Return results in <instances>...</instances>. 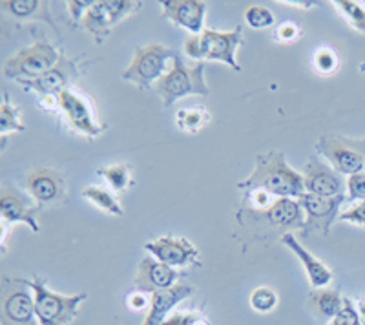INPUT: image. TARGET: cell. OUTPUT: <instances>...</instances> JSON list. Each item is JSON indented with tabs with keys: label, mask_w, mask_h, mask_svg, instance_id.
<instances>
[{
	"label": "cell",
	"mask_w": 365,
	"mask_h": 325,
	"mask_svg": "<svg viewBox=\"0 0 365 325\" xmlns=\"http://www.w3.org/2000/svg\"><path fill=\"white\" fill-rule=\"evenodd\" d=\"M234 220V236L241 242L243 250L252 243L282 239L291 230L305 232V212L299 201L289 197L270 200V194L263 190L247 192Z\"/></svg>",
	"instance_id": "obj_1"
},
{
	"label": "cell",
	"mask_w": 365,
	"mask_h": 325,
	"mask_svg": "<svg viewBox=\"0 0 365 325\" xmlns=\"http://www.w3.org/2000/svg\"><path fill=\"white\" fill-rule=\"evenodd\" d=\"M241 190H263L270 196L299 200L305 194V183L299 172L292 170L285 161V154L270 150L257 154L256 167L247 180L240 181Z\"/></svg>",
	"instance_id": "obj_2"
},
{
	"label": "cell",
	"mask_w": 365,
	"mask_h": 325,
	"mask_svg": "<svg viewBox=\"0 0 365 325\" xmlns=\"http://www.w3.org/2000/svg\"><path fill=\"white\" fill-rule=\"evenodd\" d=\"M155 93L163 100L165 108H170L179 99L188 96L207 97L210 93L207 81H205V63H195L187 66L182 58L175 55L172 58V66L165 76L154 84Z\"/></svg>",
	"instance_id": "obj_3"
},
{
	"label": "cell",
	"mask_w": 365,
	"mask_h": 325,
	"mask_svg": "<svg viewBox=\"0 0 365 325\" xmlns=\"http://www.w3.org/2000/svg\"><path fill=\"white\" fill-rule=\"evenodd\" d=\"M243 42V28L236 26L232 31H216L203 29L200 35H188L185 38V53L197 63L203 61H220L228 68L241 71L237 64L236 51Z\"/></svg>",
	"instance_id": "obj_4"
},
{
	"label": "cell",
	"mask_w": 365,
	"mask_h": 325,
	"mask_svg": "<svg viewBox=\"0 0 365 325\" xmlns=\"http://www.w3.org/2000/svg\"><path fill=\"white\" fill-rule=\"evenodd\" d=\"M29 287L35 294V313L38 325H68L79 314V305L88 298L86 292H79L75 296H64L46 287V282L34 278Z\"/></svg>",
	"instance_id": "obj_5"
},
{
	"label": "cell",
	"mask_w": 365,
	"mask_h": 325,
	"mask_svg": "<svg viewBox=\"0 0 365 325\" xmlns=\"http://www.w3.org/2000/svg\"><path fill=\"white\" fill-rule=\"evenodd\" d=\"M29 279L2 278L0 284V324L2 325H38L35 313V294Z\"/></svg>",
	"instance_id": "obj_6"
},
{
	"label": "cell",
	"mask_w": 365,
	"mask_h": 325,
	"mask_svg": "<svg viewBox=\"0 0 365 325\" xmlns=\"http://www.w3.org/2000/svg\"><path fill=\"white\" fill-rule=\"evenodd\" d=\"M61 61V53L48 41H37L34 46L22 48L4 63L6 79L31 81L41 77Z\"/></svg>",
	"instance_id": "obj_7"
},
{
	"label": "cell",
	"mask_w": 365,
	"mask_h": 325,
	"mask_svg": "<svg viewBox=\"0 0 365 325\" xmlns=\"http://www.w3.org/2000/svg\"><path fill=\"white\" fill-rule=\"evenodd\" d=\"M175 55L170 48L152 42L148 46L135 48L133 61L125 71H123V81L135 84L139 90H150L154 86L166 71V61L174 58Z\"/></svg>",
	"instance_id": "obj_8"
},
{
	"label": "cell",
	"mask_w": 365,
	"mask_h": 325,
	"mask_svg": "<svg viewBox=\"0 0 365 325\" xmlns=\"http://www.w3.org/2000/svg\"><path fill=\"white\" fill-rule=\"evenodd\" d=\"M316 152L324 155L331 167L341 175H353L365 168V138L351 139L327 134L316 141Z\"/></svg>",
	"instance_id": "obj_9"
},
{
	"label": "cell",
	"mask_w": 365,
	"mask_h": 325,
	"mask_svg": "<svg viewBox=\"0 0 365 325\" xmlns=\"http://www.w3.org/2000/svg\"><path fill=\"white\" fill-rule=\"evenodd\" d=\"M143 6L145 4L137 0H97L84 15L83 26L93 35L97 44H103L113 26L139 11Z\"/></svg>",
	"instance_id": "obj_10"
},
{
	"label": "cell",
	"mask_w": 365,
	"mask_h": 325,
	"mask_svg": "<svg viewBox=\"0 0 365 325\" xmlns=\"http://www.w3.org/2000/svg\"><path fill=\"white\" fill-rule=\"evenodd\" d=\"M298 201L305 212V232L303 234L319 232L322 236H327L332 223L336 221V217H340L338 212L345 201V194L336 197H322L305 192Z\"/></svg>",
	"instance_id": "obj_11"
},
{
	"label": "cell",
	"mask_w": 365,
	"mask_h": 325,
	"mask_svg": "<svg viewBox=\"0 0 365 325\" xmlns=\"http://www.w3.org/2000/svg\"><path fill=\"white\" fill-rule=\"evenodd\" d=\"M145 250L168 267H200V250L188 239L163 236L145 245Z\"/></svg>",
	"instance_id": "obj_12"
},
{
	"label": "cell",
	"mask_w": 365,
	"mask_h": 325,
	"mask_svg": "<svg viewBox=\"0 0 365 325\" xmlns=\"http://www.w3.org/2000/svg\"><path fill=\"white\" fill-rule=\"evenodd\" d=\"M79 77V68L77 63L71 61V58L61 55V61L55 64L51 70H48L46 73H42L41 77L31 81H19V84L26 88V90H34L38 96L50 97L58 93H63L64 90H68L71 83Z\"/></svg>",
	"instance_id": "obj_13"
},
{
	"label": "cell",
	"mask_w": 365,
	"mask_h": 325,
	"mask_svg": "<svg viewBox=\"0 0 365 325\" xmlns=\"http://www.w3.org/2000/svg\"><path fill=\"white\" fill-rule=\"evenodd\" d=\"M303 183L305 192L322 197H336L345 194V181L341 174H338L327 162L319 161L318 158H311L303 167Z\"/></svg>",
	"instance_id": "obj_14"
},
{
	"label": "cell",
	"mask_w": 365,
	"mask_h": 325,
	"mask_svg": "<svg viewBox=\"0 0 365 325\" xmlns=\"http://www.w3.org/2000/svg\"><path fill=\"white\" fill-rule=\"evenodd\" d=\"M41 205H34V201L29 200L26 194H22L21 190L6 183L2 185V190H0V214H2L4 225L22 221L34 232H38L37 214L41 212Z\"/></svg>",
	"instance_id": "obj_15"
},
{
	"label": "cell",
	"mask_w": 365,
	"mask_h": 325,
	"mask_svg": "<svg viewBox=\"0 0 365 325\" xmlns=\"http://www.w3.org/2000/svg\"><path fill=\"white\" fill-rule=\"evenodd\" d=\"M181 276L182 272H179L178 269L168 267V265L161 263L159 259L146 256V258L141 259L139 267H137V274L133 278V287H135V291L154 294L158 291L174 287Z\"/></svg>",
	"instance_id": "obj_16"
},
{
	"label": "cell",
	"mask_w": 365,
	"mask_h": 325,
	"mask_svg": "<svg viewBox=\"0 0 365 325\" xmlns=\"http://www.w3.org/2000/svg\"><path fill=\"white\" fill-rule=\"evenodd\" d=\"M163 19L174 22L175 26L188 29L192 35L203 31L207 4L201 0H163Z\"/></svg>",
	"instance_id": "obj_17"
},
{
	"label": "cell",
	"mask_w": 365,
	"mask_h": 325,
	"mask_svg": "<svg viewBox=\"0 0 365 325\" xmlns=\"http://www.w3.org/2000/svg\"><path fill=\"white\" fill-rule=\"evenodd\" d=\"M57 103L64 112V115L68 117V123L71 125V128H75L81 134L88 135V138H97L106 130V126H101L93 121L86 100L75 92H71V90H64L63 93H58Z\"/></svg>",
	"instance_id": "obj_18"
},
{
	"label": "cell",
	"mask_w": 365,
	"mask_h": 325,
	"mask_svg": "<svg viewBox=\"0 0 365 325\" xmlns=\"http://www.w3.org/2000/svg\"><path fill=\"white\" fill-rule=\"evenodd\" d=\"M26 185H28L29 194L41 207L48 203H57L58 200H63L66 192L63 175L46 167H37L29 172Z\"/></svg>",
	"instance_id": "obj_19"
},
{
	"label": "cell",
	"mask_w": 365,
	"mask_h": 325,
	"mask_svg": "<svg viewBox=\"0 0 365 325\" xmlns=\"http://www.w3.org/2000/svg\"><path fill=\"white\" fill-rule=\"evenodd\" d=\"M194 292V287L188 284H175L174 287L158 291L150 294V307L143 325H163L166 318L170 316V311L179 305L181 301L187 300Z\"/></svg>",
	"instance_id": "obj_20"
},
{
	"label": "cell",
	"mask_w": 365,
	"mask_h": 325,
	"mask_svg": "<svg viewBox=\"0 0 365 325\" xmlns=\"http://www.w3.org/2000/svg\"><path fill=\"white\" fill-rule=\"evenodd\" d=\"M282 242L285 243V245L289 247L296 256H298L299 262L303 263V267H305V272H307L312 289H325L329 284H331L332 272L329 271L327 265L319 262V259H316L314 256H312L311 252H309V250L298 242V238L292 236V232L285 234V236L282 238Z\"/></svg>",
	"instance_id": "obj_21"
},
{
	"label": "cell",
	"mask_w": 365,
	"mask_h": 325,
	"mask_svg": "<svg viewBox=\"0 0 365 325\" xmlns=\"http://www.w3.org/2000/svg\"><path fill=\"white\" fill-rule=\"evenodd\" d=\"M309 305L318 320L332 321L344 307V298L340 296L338 289H314L309 296Z\"/></svg>",
	"instance_id": "obj_22"
},
{
	"label": "cell",
	"mask_w": 365,
	"mask_h": 325,
	"mask_svg": "<svg viewBox=\"0 0 365 325\" xmlns=\"http://www.w3.org/2000/svg\"><path fill=\"white\" fill-rule=\"evenodd\" d=\"M0 8L15 19H38V21H46L48 24L53 26L48 2H41V0H8V2H0Z\"/></svg>",
	"instance_id": "obj_23"
},
{
	"label": "cell",
	"mask_w": 365,
	"mask_h": 325,
	"mask_svg": "<svg viewBox=\"0 0 365 325\" xmlns=\"http://www.w3.org/2000/svg\"><path fill=\"white\" fill-rule=\"evenodd\" d=\"M208 121H210V113L201 106L179 110L178 115H175V123H178L179 128L182 132H188V134H197L200 130H203L208 125Z\"/></svg>",
	"instance_id": "obj_24"
},
{
	"label": "cell",
	"mask_w": 365,
	"mask_h": 325,
	"mask_svg": "<svg viewBox=\"0 0 365 325\" xmlns=\"http://www.w3.org/2000/svg\"><path fill=\"white\" fill-rule=\"evenodd\" d=\"M83 196L86 200H90L91 203H96L99 209L106 210V212L113 214V216H123V207L119 205V201L110 194L108 190H104L101 187H88L83 190Z\"/></svg>",
	"instance_id": "obj_25"
},
{
	"label": "cell",
	"mask_w": 365,
	"mask_h": 325,
	"mask_svg": "<svg viewBox=\"0 0 365 325\" xmlns=\"http://www.w3.org/2000/svg\"><path fill=\"white\" fill-rule=\"evenodd\" d=\"M8 132H24V125L21 121L19 110L9 105V96L4 93L2 110H0V134L2 138H6Z\"/></svg>",
	"instance_id": "obj_26"
},
{
	"label": "cell",
	"mask_w": 365,
	"mask_h": 325,
	"mask_svg": "<svg viewBox=\"0 0 365 325\" xmlns=\"http://www.w3.org/2000/svg\"><path fill=\"white\" fill-rule=\"evenodd\" d=\"M250 305L257 313H270L278 305V294L269 287H257L250 294Z\"/></svg>",
	"instance_id": "obj_27"
},
{
	"label": "cell",
	"mask_w": 365,
	"mask_h": 325,
	"mask_svg": "<svg viewBox=\"0 0 365 325\" xmlns=\"http://www.w3.org/2000/svg\"><path fill=\"white\" fill-rule=\"evenodd\" d=\"M338 8L341 9L347 21L351 22L354 29L365 33V9L361 8L360 2H354V0H338Z\"/></svg>",
	"instance_id": "obj_28"
},
{
	"label": "cell",
	"mask_w": 365,
	"mask_h": 325,
	"mask_svg": "<svg viewBox=\"0 0 365 325\" xmlns=\"http://www.w3.org/2000/svg\"><path fill=\"white\" fill-rule=\"evenodd\" d=\"M97 174L103 175L104 180L108 181L112 185V188H115V190H125L132 183L130 181V170L125 165H113V167L108 168H101V170H97Z\"/></svg>",
	"instance_id": "obj_29"
},
{
	"label": "cell",
	"mask_w": 365,
	"mask_h": 325,
	"mask_svg": "<svg viewBox=\"0 0 365 325\" xmlns=\"http://www.w3.org/2000/svg\"><path fill=\"white\" fill-rule=\"evenodd\" d=\"M245 21L250 28L263 29L272 26L276 19H274V13L265 6H250L245 11Z\"/></svg>",
	"instance_id": "obj_30"
},
{
	"label": "cell",
	"mask_w": 365,
	"mask_h": 325,
	"mask_svg": "<svg viewBox=\"0 0 365 325\" xmlns=\"http://www.w3.org/2000/svg\"><path fill=\"white\" fill-rule=\"evenodd\" d=\"M347 187L349 200L351 201H365V172H358V174L349 175L345 181Z\"/></svg>",
	"instance_id": "obj_31"
},
{
	"label": "cell",
	"mask_w": 365,
	"mask_h": 325,
	"mask_svg": "<svg viewBox=\"0 0 365 325\" xmlns=\"http://www.w3.org/2000/svg\"><path fill=\"white\" fill-rule=\"evenodd\" d=\"M327 325H360V314L358 309L349 298H344V307H341L340 314Z\"/></svg>",
	"instance_id": "obj_32"
},
{
	"label": "cell",
	"mask_w": 365,
	"mask_h": 325,
	"mask_svg": "<svg viewBox=\"0 0 365 325\" xmlns=\"http://www.w3.org/2000/svg\"><path fill=\"white\" fill-rule=\"evenodd\" d=\"M163 325H210L205 316L197 313H175L166 318Z\"/></svg>",
	"instance_id": "obj_33"
},
{
	"label": "cell",
	"mask_w": 365,
	"mask_h": 325,
	"mask_svg": "<svg viewBox=\"0 0 365 325\" xmlns=\"http://www.w3.org/2000/svg\"><path fill=\"white\" fill-rule=\"evenodd\" d=\"M68 11H70L71 19H73L75 26L79 24L81 21L84 19L90 8L93 6V0H68Z\"/></svg>",
	"instance_id": "obj_34"
},
{
	"label": "cell",
	"mask_w": 365,
	"mask_h": 325,
	"mask_svg": "<svg viewBox=\"0 0 365 325\" xmlns=\"http://www.w3.org/2000/svg\"><path fill=\"white\" fill-rule=\"evenodd\" d=\"M338 220L351 221V223H354V225L365 227V201H360L358 205H354V207H351L349 210L341 212Z\"/></svg>",
	"instance_id": "obj_35"
},
{
	"label": "cell",
	"mask_w": 365,
	"mask_h": 325,
	"mask_svg": "<svg viewBox=\"0 0 365 325\" xmlns=\"http://www.w3.org/2000/svg\"><path fill=\"white\" fill-rule=\"evenodd\" d=\"M316 68H318L319 71H325V73L334 70V68H336V57H334V53L329 50L319 51V53L316 55Z\"/></svg>",
	"instance_id": "obj_36"
},
{
	"label": "cell",
	"mask_w": 365,
	"mask_h": 325,
	"mask_svg": "<svg viewBox=\"0 0 365 325\" xmlns=\"http://www.w3.org/2000/svg\"><path fill=\"white\" fill-rule=\"evenodd\" d=\"M128 307L132 311H145L146 305L150 307V294L143 291H135L133 294H128Z\"/></svg>",
	"instance_id": "obj_37"
},
{
	"label": "cell",
	"mask_w": 365,
	"mask_h": 325,
	"mask_svg": "<svg viewBox=\"0 0 365 325\" xmlns=\"http://www.w3.org/2000/svg\"><path fill=\"white\" fill-rule=\"evenodd\" d=\"M278 35L282 38H287V41H289V38H294L296 37V28L292 24H283L282 28L278 29Z\"/></svg>",
	"instance_id": "obj_38"
}]
</instances>
